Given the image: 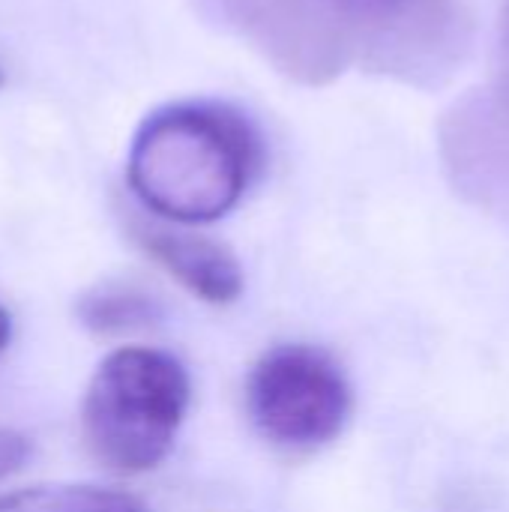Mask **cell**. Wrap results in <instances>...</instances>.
<instances>
[{
  "mask_svg": "<svg viewBox=\"0 0 509 512\" xmlns=\"http://www.w3.org/2000/svg\"><path fill=\"white\" fill-rule=\"evenodd\" d=\"M3 81H6V78H3V66H0V87H3Z\"/></svg>",
  "mask_w": 509,
  "mask_h": 512,
  "instance_id": "cell-13",
  "label": "cell"
},
{
  "mask_svg": "<svg viewBox=\"0 0 509 512\" xmlns=\"http://www.w3.org/2000/svg\"><path fill=\"white\" fill-rule=\"evenodd\" d=\"M156 315H159V309L147 294H141L135 288H123V285L99 288L78 303L81 324L96 330V333L138 330V327L153 324Z\"/></svg>",
  "mask_w": 509,
  "mask_h": 512,
  "instance_id": "cell-8",
  "label": "cell"
},
{
  "mask_svg": "<svg viewBox=\"0 0 509 512\" xmlns=\"http://www.w3.org/2000/svg\"><path fill=\"white\" fill-rule=\"evenodd\" d=\"M246 408L255 429L285 450L330 444L351 417V387L339 363L312 345L267 351L246 384Z\"/></svg>",
  "mask_w": 509,
  "mask_h": 512,
  "instance_id": "cell-3",
  "label": "cell"
},
{
  "mask_svg": "<svg viewBox=\"0 0 509 512\" xmlns=\"http://www.w3.org/2000/svg\"><path fill=\"white\" fill-rule=\"evenodd\" d=\"M231 24L285 72L324 81L348 63V27L318 0H219Z\"/></svg>",
  "mask_w": 509,
  "mask_h": 512,
  "instance_id": "cell-4",
  "label": "cell"
},
{
  "mask_svg": "<svg viewBox=\"0 0 509 512\" xmlns=\"http://www.w3.org/2000/svg\"><path fill=\"white\" fill-rule=\"evenodd\" d=\"M9 339H12V318H9V312L0 306V351L9 345Z\"/></svg>",
  "mask_w": 509,
  "mask_h": 512,
  "instance_id": "cell-12",
  "label": "cell"
},
{
  "mask_svg": "<svg viewBox=\"0 0 509 512\" xmlns=\"http://www.w3.org/2000/svg\"><path fill=\"white\" fill-rule=\"evenodd\" d=\"M324 9H330L345 27H369V30H387L402 27L414 18V12L423 6V0H318Z\"/></svg>",
  "mask_w": 509,
  "mask_h": 512,
  "instance_id": "cell-9",
  "label": "cell"
},
{
  "mask_svg": "<svg viewBox=\"0 0 509 512\" xmlns=\"http://www.w3.org/2000/svg\"><path fill=\"white\" fill-rule=\"evenodd\" d=\"M501 72H504V87L509 90V0L501 18Z\"/></svg>",
  "mask_w": 509,
  "mask_h": 512,
  "instance_id": "cell-11",
  "label": "cell"
},
{
  "mask_svg": "<svg viewBox=\"0 0 509 512\" xmlns=\"http://www.w3.org/2000/svg\"><path fill=\"white\" fill-rule=\"evenodd\" d=\"M30 459V441L21 432L0 429V480L12 477Z\"/></svg>",
  "mask_w": 509,
  "mask_h": 512,
  "instance_id": "cell-10",
  "label": "cell"
},
{
  "mask_svg": "<svg viewBox=\"0 0 509 512\" xmlns=\"http://www.w3.org/2000/svg\"><path fill=\"white\" fill-rule=\"evenodd\" d=\"M444 153L462 192L509 213V90L456 105L444 123Z\"/></svg>",
  "mask_w": 509,
  "mask_h": 512,
  "instance_id": "cell-5",
  "label": "cell"
},
{
  "mask_svg": "<svg viewBox=\"0 0 509 512\" xmlns=\"http://www.w3.org/2000/svg\"><path fill=\"white\" fill-rule=\"evenodd\" d=\"M261 162V135L240 108L219 99H180L138 123L126 180L159 219L207 225L243 201Z\"/></svg>",
  "mask_w": 509,
  "mask_h": 512,
  "instance_id": "cell-1",
  "label": "cell"
},
{
  "mask_svg": "<svg viewBox=\"0 0 509 512\" xmlns=\"http://www.w3.org/2000/svg\"><path fill=\"white\" fill-rule=\"evenodd\" d=\"M135 237L156 264L204 303L225 306L243 294V267L222 243L162 225H138Z\"/></svg>",
  "mask_w": 509,
  "mask_h": 512,
  "instance_id": "cell-6",
  "label": "cell"
},
{
  "mask_svg": "<svg viewBox=\"0 0 509 512\" xmlns=\"http://www.w3.org/2000/svg\"><path fill=\"white\" fill-rule=\"evenodd\" d=\"M189 408V375L156 348H117L93 372L81 426L90 453L117 474L162 465Z\"/></svg>",
  "mask_w": 509,
  "mask_h": 512,
  "instance_id": "cell-2",
  "label": "cell"
},
{
  "mask_svg": "<svg viewBox=\"0 0 509 512\" xmlns=\"http://www.w3.org/2000/svg\"><path fill=\"white\" fill-rule=\"evenodd\" d=\"M0 512H150V507L99 486H39L3 495Z\"/></svg>",
  "mask_w": 509,
  "mask_h": 512,
  "instance_id": "cell-7",
  "label": "cell"
}]
</instances>
